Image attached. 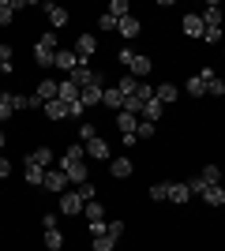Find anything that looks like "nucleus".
<instances>
[{
    "mask_svg": "<svg viewBox=\"0 0 225 251\" xmlns=\"http://www.w3.org/2000/svg\"><path fill=\"white\" fill-rule=\"evenodd\" d=\"M53 56H56V34H42L38 38V45H34V60H38V68H53Z\"/></svg>",
    "mask_w": 225,
    "mask_h": 251,
    "instance_id": "obj_1",
    "label": "nucleus"
},
{
    "mask_svg": "<svg viewBox=\"0 0 225 251\" xmlns=\"http://www.w3.org/2000/svg\"><path fill=\"white\" fill-rule=\"evenodd\" d=\"M68 79H72V83L79 86V94H83L86 86H94V83H105V79H101V72H94L90 64H75L72 72H68Z\"/></svg>",
    "mask_w": 225,
    "mask_h": 251,
    "instance_id": "obj_2",
    "label": "nucleus"
},
{
    "mask_svg": "<svg viewBox=\"0 0 225 251\" xmlns=\"http://www.w3.org/2000/svg\"><path fill=\"white\" fill-rule=\"evenodd\" d=\"M94 49H98V38H94V34H79V38H75V56H79V64L90 60Z\"/></svg>",
    "mask_w": 225,
    "mask_h": 251,
    "instance_id": "obj_3",
    "label": "nucleus"
},
{
    "mask_svg": "<svg viewBox=\"0 0 225 251\" xmlns=\"http://www.w3.org/2000/svg\"><path fill=\"white\" fill-rule=\"evenodd\" d=\"M60 169H64V176L68 184H86V161H60Z\"/></svg>",
    "mask_w": 225,
    "mask_h": 251,
    "instance_id": "obj_4",
    "label": "nucleus"
},
{
    "mask_svg": "<svg viewBox=\"0 0 225 251\" xmlns=\"http://www.w3.org/2000/svg\"><path fill=\"white\" fill-rule=\"evenodd\" d=\"M45 191H60L64 195V188H68V176H64V169H45V184H42Z\"/></svg>",
    "mask_w": 225,
    "mask_h": 251,
    "instance_id": "obj_5",
    "label": "nucleus"
},
{
    "mask_svg": "<svg viewBox=\"0 0 225 251\" xmlns=\"http://www.w3.org/2000/svg\"><path fill=\"white\" fill-rule=\"evenodd\" d=\"M83 206L86 202L79 199V191H64V195H60V214H68V218H72V214H83Z\"/></svg>",
    "mask_w": 225,
    "mask_h": 251,
    "instance_id": "obj_6",
    "label": "nucleus"
},
{
    "mask_svg": "<svg viewBox=\"0 0 225 251\" xmlns=\"http://www.w3.org/2000/svg\"><path fill=\"white\" fill-rule=\"evenodd\" d=\"M180 30L188 34V38H203V30H206V23H203V15H184V23H180Z\"/></svg>",
    "mask_w": 225,
    "mask_h": 251,
    "instance_id": "obj_7",
    "label": "nucleus"
},
{
    "mask_svg": "<svg viewBox=\"0 0 225 251\" xmlns=\"http://www.w3.org/2000/svg\"><path fill=\"white\" fill-rule=\"evenodd\" d=\"M150 68H154V64H150V56H139V52H135V56H131V64H128V75H135V79H147L150 75Z\"/></svg>",
    "mask_w": 225,
    "mask_h": 251,
    "instance_id": "obj_8",
    "label": "nucleus"
},
{
    "mask_svg": "<svg viewBox=\"0 0 225 251\" xmlns=\"http://www.w3.org/2000/svg\"><path fill=\"white\" fill-rule=\"evenodd\" d=\"M109 173L117 180H128L131 173H135V165H131V157H113V161H109Z\"/></svg>",
    "mask_w": 225,
    "mask_h": 251,
    "instance_id": "obj_9",
    "label": "nucleus"
},
{
    "mask_svg": "<svg viewBox=\"0 0 225 251\" xmlns=\"http://www.w3.org/2000/svg\"><path fill=\"white\" fill-rule=\"evenodd\" d=\"M56 101H64V105L79 101V86H75L72 79H64V83H56Z\"/></svg>",
    "mask_w": 225,
    "mask_h": 251,
    "instance_id": "obj_10",
    "label": "nucleus"
},
{
    "mask_svg": "<svg viewBox=\"0 0 225 251\" xmlns=\"http://www.w3.org/2000/svg\"><path fill=\"white\" fill-rule=\"evenodd\" d=\"M101 105H109L113 113H124V94H120L117 86H105V94H101Z\"/></svg>",
    "mask_w": 225,
    "mask_h": 251,
    "instance_id": "obj_11",
    "label": "nucleus"
},
{
    "mask_svg": "<svg viewBox=\"0 0 225 251\" xmlns=\"http://www.w3.org/2000/svg\"><path fill=\"white\" fill-rule=\"evenodd\" d=\"M53 64H56V68H60V72H72L75 64H79V56H75V49H56Z\"/></svg>",
    "mask_w": 225,
    "mask_h": 251,
    "instance_id": "obj_12",
    "label": "nucleus"
},
{
    "mask_svg": "<svg viewBox=\"0 0 225 251\" xmlns=\"http://www.w3.org/2000/svg\"><path fill=\"white\" fill-rule=\"evenodd\" d=\"M34 98H38V101H56V79H42V83H38V90H34Z\"/></svg>",
    "mask_w": 225,
    "mask_h": 251,
    "instance_id": "obj_13",
    "label": "nucleus"
},
{
    "mask_svg": "<svg viewBox=\"0 0 225 251\" xmlns=\"http://www.w3.org/2000/svg\"><path fill=\"white\" fill-rule=\"evenodd\" d=\"M199 199H203L206 206H214V210H218V206H225V188H222V184H214V188H206Z\"/></svg>",
    "mask_w": 225,
    "mask_h": 251,
    "instance_id": "obj_14",
    "label": "nucleus"
},
{
    "mask_svg": "<svg viewBox=\"0 0 225 251\" xmlns=\"http://www.w3.org/2000/svg\"><path fill=\"white\" fill-rule=\"evenodd\" d=\"M86 157H98V161H105V157H109V143H105L101 135L90 139V143H86Z\"/></svg>",
    "mask_w": 225,
    "mask_h": 251,
    "instance_id": "obj_15",
    "label": "nucleus"
},
{
    "mask_svg": "<svg viewBox=\"0 0 225 251\" xmlns=\"http://www.w3.org/2000/svg\"><path fill=\"white\" fill-rule=\"evenodd\" d=\"M26 161H30V165H38V169H53V150H49V147H38Z\"/></svg>",
    "mask_w": 225,
    "mask_h": 251,
    "instance_id": "obj_16",
    "label": "nucleus"
},
{
    "mask_svg": "<svg viewBox=\"0 0 225 251\" xmlns=\"http://www.w3.org/2000/svg\"><path fill=\"white\" fill-rule=\"evenodd\" d=\"M101 94H105V83H94V86H86L83 94H79V101L83 105H101Z\"/></svg>",
    "mask_w": 225,
    "mask_h": 251,
    "instance_id": "obj_17",
    "label": "nucleus"
},
{
    "mask_svg": "<svg viewBox=\"0 0 225 251\" xmlns=\"http://www.w3.org/2000/svg\"><path fill=\"white\" fill-rule=\"evenodd\" d=\"M23 176H26V184H30V188H42V184H45V169H38V165H30V161H26Z\"/></svg>",
    "mask_w": 225,
    "mask_h": 251,
    "instance_id": "obj_18",
    "label": "nucleus"
},
{
    "mask_svg": "<svg viewBox=\"0 0 225 251\" xmlns=\"http://www.w3.org/2000/svg\"><path fill=\"white\" fill-rule=\"evenodd\" d=\"M117 30H120V38H135V34H139V19H135V15H124V19L117 23Z\"/></svg>",
    "mask_w": 225,
    "mask_h": 251,
    "instance_id": "obj_19",
    "label": "nucleus"
},
{
    "mask_svg": "<svg viewBox=\"0 0 225 251\" xmlns=\"http://www.w3.org/2000/svg\"><path fill=\"white\" fill-rule=\"evenodd\" d=\"M161 113H165V105H161L158 98L143 105V120H150V124H158V120H161Z\"/></svg>",
    "mask_w": 225,
    "mask_h": 251,
    "instance_id": "obj_20",
    "label": "nucleus"
},
{
    "mask_svg": "<svg viewBox=\"0 0 225 251\" xmlns=\"http://www.w3.org/2000/svg\"><path fill=\"white\" fill-rule=\"evenodd\" d=\"M117 127L124 131V135H135V127H139V116H131V113H117Z\"/></svg>",
    "mask_w": 225,
    "mask_h": 251,
    "instance_id": "obj_21",
    "label": "nucleus"
},
{
    "mask_svg": "<svg viewBox=\"0 0 225 251\" xmlns=\"http://www.w3.org/2000/svg\"><path fill=\"white\" fill-rule=\"evenodd\" d=\"M117 90L124 98H135V94H139V79H135V75H124V79L117 83Z\"/></svg>",
    "mask_w": 225,
    "mask_h": 251,
    "instance_id": "obj_22",
    "label": "nucleus"
},
{
    "mask_svg": "<svg viewBox=\"0 0 225 251\" xmlns=\"http://www.w3.org/2000/svg\"><path fill=\"white\" fill-rule=\"evenodd\" d=\"M203 23H206V26H222V4H214V0H210V4H206V11H203Z\"/></svg>",
    "mask_w": 225,
    "mask_h": 251,
    "instance_id": "obj_23",
    "label": "nucleus"
},
{
    "mask_svg": "<svg viewBox=\"0 0 225 251\" xmlns=\"http://www.w3.org/2000/svg\"><path fill=\"white\" fill-rule=\"evenodd\" d=\"M45 15H49V23H53V30L68 23V11H64V8H56V4H45Z\"/></svg>",
    "mask_w": 225,
    "mask_h": 251,
    "instance_id": "obj_24",
    "label": "nucleus"
},
{
    "mask_svg": "<svg viewBox=\"0 0 225 251\" xmlns=\"http://www.w3.org/2000/svg\"><path fill=\"white\" fill-rule=\"evenodd\" d=\"M188 199H192L188 184H169V202H188Z\"/></svg>",
    "mask_w": 225,
    "mask_h": 251,
    "instance_id": "obj_25",
    "label": "nucleus"
},
{
    "mask_svg": "<svg viewBox=\"0 0 225 251\" xmlns=\"http://www.w3.org/2000/svg\"><path fill=\"white\" fill-rule=\"evenodd\" d=\"M199 180H203L206 188H214V184H222V169H218V165H206L203 173H199Z\"/></svg>",
    "mask_w": 225,
    "mask_h": 251,
    "instance_id": "obj_26",
    "label": "nucleus"
},
{
    "mask_svg": "<svg viewBox=\"0 0 225 251\" xmlns=\"http://www.w3.org/2000/svg\"><path fill=\"white\" fill-rule=\"evenodd\" d=\"M45 248L60 251V248H64V232H60V229H45Z\"/></svg>",
    "mask_w": 225,
    "mask_h": 251,
    "instance_id": "obj_27",
    "label": "nucleus"
},
{
    "mask_svg": "<svg viewBox=\"0 0 225 251\" xmlns=\"http://www.w3.org/2000/svg\"><path fill=\"white\" fill-rule=\"evenodd\" d=\"M154 98H158L161 105H165V101H176V86H173V83H161V86H154Z\"/></svg>",
    "mask_w": 225,
    "mask_h": 251,
    "instance_id": "obj_28",
    "label": "nucleus"
},
{
    "mask_svg": "<svg viewBox=\"0 0 225 251\" xmlns=\"http://www.w3.org/2000/svg\"><path fill=\"white\" fill-rule=\"evenodd\" d=\"M45 116H49V120H64V116H68V105L64 101H45Z\"/></svg>",
    "mask_w": 225,
    "mask_h": 251,
    "instance_id": "obj_29",
    "label": "nucleus"
},
{
    "mask_svg": "<svg viewBox=\"0 0 225 251\" xmlns=\"http://www.w3.org/2000/svg\"><path fill=\"white\" fill-rule=\"evenodd\" d=\"M83 214H86V221H105V210H101V202H86L83 206Z\"/></svg>",
    "mask_w": 225,
    "mask_h": 251,
    "instance_id": "obj_30",
    "label": "nucleus"
},
{
    "mask_svg": "<svg viewBox=\"0 0 225 251\" xmlns=\"http://www.w3.org/2000/svg\"><path fill=\"white\" fill-rule=\"evenodd\" d=\"M206 94H210V98H222V94H225V79L210 75V79H206Z\"/></svg>",
    "mask_w": 225,
    "mask_h": 251,
    "instance_id": "obj_31",
    "label": "nucleus"
},
{
    "mask_svg": "<svg viewBox=\"0 0 225 251\" xmlns=\"http://www.w3.org/2000/svg\"><path fill=\"white\" fill-rule=\"evenodd\" d=\"M218 42H225L222 26H206V30H203V45H218Z\"/></svg>",
    "mask_w": 225,
    "mask_h": 251,
    "instance_id": "obj_32",
    "label": "nucleus"
},
{
    "mask_svg": "<svg viewBox=\"0 0 225 251\" xmlns=\"http://www.w3.org/2000/svg\"><path fill=\"white\" fill-rule=\"evenodd\" d=\"M188 94H192V98H203V94H206V83L199 79V75H192V79H188Z\"/></svg>",
    "mask_w": 225,
    "mask_h": 251,
    "instance_id": "obj_33",
    "label": "nucleus"
},
{
    "mask_svg": "<svg viewBox=\"0 0 225 251\" xmlns=\"http://www.w3.org/2000/svg\"><path fill=\"white\" fill-rule=\"evenodd\" d=\"M109 15H113V19H124V15H128V0H113V4H109Z\"/></svg>",
    "mask_w": 225,
    "mask_h": 251,
    "instance_id": "obj_34",
    "label": "nucleus"
},
{
    "mask_svg": "<svg viewBox=\"0 0 225 251\" xmlns=\"http://www.w3.org/2000/svg\"><path fill=\"white\" fill-rule=\"evenodd\" d=\"M11 15H15V4H11V0H0V26H8Z\"/></svg>",
    "mask_w": 225,
    "mask_h": 251,
    "instance_id": "obj_35",
    "label": "nucleus"
},
{
    "mask_svg": "<svg viewBox=\"0 0 225 251\" xmlns=\"http://www.w3.org/2000/svg\"><path fill=\"white\" fill-rule=\"evenodd\" d=\"M150 199H154V202H165V199H169V184H154V188H150Z\"/></svg>",
    "mask_w": 225,
    "mask_h": 251,
    "instance_id": "obj_36",
    "label": "nucleus"
},
{
    "mask_svg": "<svg viewBox=\"0 0 225 251\" xmlns=\"http://www.w3.org/2000/svg\"><path fill=\"white\" fill-rule=\"evenodd\" d=\"M154 131H158V124H150V120H139V127H135V139H150V135H154Z\"/></svg>",
    "mask_w": 225,
    "mask_h": 251,
    "instance_id": "obj_37",
    "label": "nucleus"
},
{
    "mask_svg": "<svg viewBox=\"0 0 225 251\" xmlns=\"http://www.w3.org/2000/svg\"><path fill=\"white\" fill-rule=\"evenodd\" d=\"M113 248H117L113 236H94V251H113Z\"/></svg>",
    "mask_w": 225,
    "mask_h": 251,
    "instance_id": "obj_38",
    "label": "nucleus"
},
{
    "mask_svg": "<svg viewBox=\"0 0 225 251\" xmlns=\"http://www.w3.org/2000/svg\"><path fill=\"white\" fill-rule=\"evenodd\" d=\"M105 236L120 240V236H124V221H109V225H105Z\"/></svg>",
    "mask_w": 225,
    "mask_h": 251,
    "instance_id": "obj_39",
    "label": "nucleus"
},
{
    "mask_svg": "<svg viewBox=\"0 0 225 251\" xmlns=\"http://www.w3.org/2000/svg\"><path fill=\"white\" fill-rule=\"evenodd\" d=\"M79 139H83V147H86L90 139H98V127L94 124H83V127H79Z\"/></svg>",
    "mask_w": 225,
    "mask_h": 251,
    "instance_id": "obj_40",
    "label": "nucleus"
},
{
    "mask_svg": "<svg viewBox=\"0 0 225 251\" xmlns=\"http://www.w3.org/2000/svg\"><path fill=\"white\" fill-rule=\"evenodd\" d=\"M79 199H83V202H94V184H90V180L79 184Z\"/></svg>",
    "mask_w": 225,
    "mask_h": 251,
    "instance_id": "obj_41",
    "label": "nucleus"
},
{
    "mask_svg": "<svg viewBox=\"0 0 225 251\" xmlns=\"http://www.w3.org/2000/svg\"><path fill=\"white\" fill-rule=\"evenodd\" d=\"M68 161H83V157H86V147H68Z\"/></svg>",
    "mask_w": 225,
    "mask_h": 251,
    "instance_id": "obj_42",
    "label": "nucleus"
},
{
    "mask_svg": "<svg viewBox=\"0 0 225 251\" xmlns=\"http://www.w3.org/2000/svg\"><path fill=\"white\" fill-rule=\"evenodd\" d=\"M11 56H15V49L4 42V45H0V64H8V68H11Z\"/></svg>",
    "mask_w": 225,
    "mask_h": 251,
    "instance_id": "obj_43",
    "label": "nucleus"
},
{
    "mask_svg": "<svg viewBox=\"0 0 225 251\" xmlns=\"http://www.w3.org/2000/svg\"><path fill=\"white\" fill-rule=\"evenodd\" d=\"M139 98H143V101H154V86H150L147 79L139 83Z\"/></svg>",
    "mask_w": 225,
    "mask_h": 251,
    "instance_id": "obj_44",
    "label": "nucleus"
},
{
    "mask_svg": "<svg viewBox=\"0 0 225 251\" xmlns=\"http://www.w3.org/2000/svg\"><path fill=\"white\" fill-rule=\"evenodd\" d=\"M98 26H101V30H117V19H113V15H109V11H105V15L98 19Z\"/></svg>",
    "mask_w": 225,
    "mask_h": 251,
    "instance_id": "obj_45",
    "label": "nucleus"
},
{
    "mask_svg": "<svg viewBox=\"0 0 225 251\" xmlns=\"http://www.w3.org/2000/svg\"><path fill=\"white\" fill-rule=\"evenodd\" d=\"M105 225L109 221H90V232H94V236H105Z\"/></svg>",
    "mask_w": 225,
    "mask_h": 251,
    "instance_id": "obj_46",
    "label": "nucleus"
},
{
    "mask_svg": "<svg viewBox=\"0 0 225 251\" xmlns=\"http://www.w3.org/2000/svg\"><path fill=\"white\" fill-rule=\"evenodd\" d=\"M11 176V161L8 157H0V180H8Z\"/></svg>",
    "mask_w": 225,
    "mask_h": 251,
    "instance_id": "obj_47",
    "label": "nucleus"
},
{
    "mask_svg": "<svg viewBox=\"0 0 225 251\" xmlns=\"http://www.w3.org/2000/svg\"><path fill=\"white\" fill-rule=\"evenodd\" d=\"M131 56H135V52H131V49H120V52H117V60L124 64V68H128V64H131Z\"/></svg>",
    "mask_w": 225,
    "mask_h": 251,
    "instance_id": "obj_48",
    "label": "nucleus"
},
{
    "mask_svg": "<svg viewBox=\"0 0 225 251\" xmlns=\"http://www.w3.org/2000/svg\"><path fill=\"white\" fill-rule=\"evenodd\" d=\"M83 109H86L83 101H72V105H68V116H83Z\"/></svg>",
    "mask_w": 225,
    "mask_h": 251,
    "instance_id": "obj_49",
    "label": "nucleus"
},
{
    "mask_svg": "<svg viewBox=\"0 0 225 251\" xmlns=\"http://www.w3.org/2000/svg\"><path fill=\"white\" fill-rule=\"evenodd\" d=\"M11 72V68H8V64H0V75H8Z\"/></svg>",
    "mask_w": 225,
    "mask_h": 251,
    "instance_id": "obj_50",
    "label": "nucleus"
},
{
    "mask_svg": "<svg viewBox=\"0 0 225 251\" xmlns=\"http://www.w3.org/2000/svg\"><path fill=\"white\" fill-rule=\"evenodd\" d=\"M0 150H4V131H0Z\"/></svg>",
    "mask_w": 225,
    "mask_h": 251,
    "instance_id": "obj_51",
    "label": "nucleus"
},
{
    "mask_svg": "<svg viewBox=\"0 0 225 251\" xmlns=\"http://www.w3.org/2000/svg\"><path fill=\"white\" fill-rule=\"evenodd\" d=\"M222 49H225V45H222Z\"/></svg>",
    "mask_w": 225,
    "mask_h": 251,
    "instance_id": "obj_52",
    "label": "nucleus"
}]
</instances>
